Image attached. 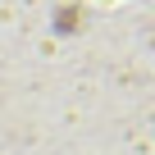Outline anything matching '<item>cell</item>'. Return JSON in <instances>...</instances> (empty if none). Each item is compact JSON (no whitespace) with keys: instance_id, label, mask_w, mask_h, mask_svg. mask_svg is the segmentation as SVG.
<instances>
[{"instance_id":"obj_1","label":"cell","mask_w":155,"mask_h":155,"mask_svg":"<svg viewBox=\"0 0 155 155\" xmlns=\"http://www.w3.org/2000/svg\"><path fill=\"white\" fill-rule=\"evenodd\" d=\"M78 23H82V9H78V5H64V9H55V28H64V32H73Z\"/></svg>"}]
</instances>
